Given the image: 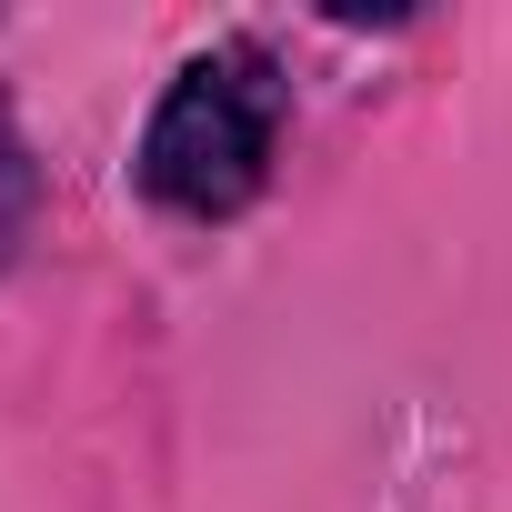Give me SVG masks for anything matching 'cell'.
Instances as JSON below:
<instances>
[{
  "instance_id": "1",
  "label": "cell",
  "mask_w": 512,
  "mask_h": 512,
  "mask_svg": "<svg viewBox=\"0 0 512 512\" xmlns=\"http://www.w3.org/2000/svg\"><path fill=\"white\" fill-rule=\"evenodd\" d=\"M272 141H282V81H272V61L251 41H221V51H201L161 91V111L141 131V191L171 201V211H191V221H221V211H241L251 191L272 181Z\"/></svg>"
},
{
  "instance_id": "2",
  "label": "cell",
  "mask_w": 512,
  "mask_h": 512,
  "mask_svg": "<svg viewBox=\"0 0 512 512\" xmlns=\"http://www.w3.org/2000/svg\"><path fill=\"white\" fill-rule=\"evenodd\" d=\"M31 201H41V171H31V151H21L11 111H0V262H11V241L31 231Z\"/></svg>"
}]
</instances>
